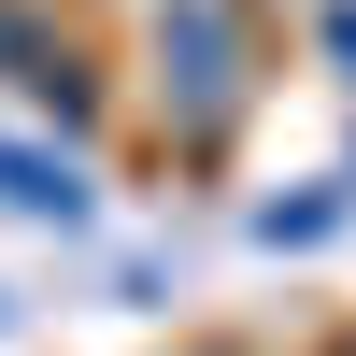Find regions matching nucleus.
<instances>
[{
	"instance_id": "nucleus-1",
	"label": "nucleus",
	"mask_w": 356,
	"mask_h": 356,
	"mask_svg": "<svg viewBox=\"0 0 356 356\" xmlns=\"http://www.w3.org/2000/svg\"><path fill=\"white\" fill-rule=\"evenodd\" d=\"M0 200H15V214H57V228H86V186L57 157H29V143H0Z\"/></svg>"
}]
</instances>
